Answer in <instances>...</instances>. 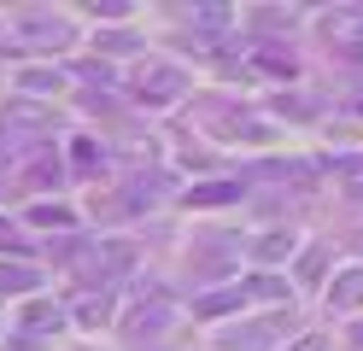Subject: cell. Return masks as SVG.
<instances>
[{
	"instance_id": "obj_10",
	"label": "cell",
	"mask_w": 363,
	"mask_h": 351,
	"mask_svg": "<svg viewBox=\"0 0 363 351\" xmlns=\"http://www.w3.org/2000/svg\"><path fill=\"white\" fill-rule=\"evenodd\" d=\"M240 299H246L240 287H223V293H211V299H199V311H206V316H223V311H235Z\"/></svg>"
},
{
	"instance_id": "obj_5",
	"label": "cell",
	"mask_w": 363,
	"mask_h": 351,
	"mask_svg": "<svg viewBox=\"0 0 363 351\" xmlns=\"http://www.w3.org/2000/svg\"><path fill=\"white\" fill-rule=\"evenodd\" d=\"M41 287V275L30 264H0V293H35Z\"/></svg>"
},
{
	"instance_id": "obj_12",
	"label": "cell",
	"mask_w": 363,
	"mask_h": 351,
	"mask_svg": "<svg viewBox=\"0 0 363 351\" xmlns=\"http://www.w3.org/2000/svg\"><path fill=\"white\" fill-rule=\"evenodd\" d=\"M30 217H35L41 228H65V223H71V211H65V205H35Z\"/></svg>"
},
{
	"instance_id": "obj_2",
	"label": "cell",
	"mask_w": 363,
	"mask_h": 351,
	"mask_svg": "<svg viewBox=\"0 0 363 351\" xmlns=\"http://www.w3.org/2000/svg\"><path fill=\"white\" fill-rule=\"evenodd\" d=\"M18 30H24L30 41H41V47H71V23H65V18H35L30 12Z\"/></svg>"
},
{
	"instance_id": "obj_14",
	"label": "cell",
	"mask_w": 363,
	"mask_h": 351,
	"mask_svg": "<svg viewBox=\"0 0 363 351\" xmlns=\"http://www.w3.org/2000/svg\"><path fill=\"white\" fill-rule=\"evenodd\" d=\"M246 293H252V299H287V293H281V281H269V275H258Z\"/></svg>"
},
{
	"instance_id": "obj_7",
	"label": "cell",
	"mask_w": 363,
	"mask_h": 351,
	"mask_svg": "<svg viewBox=\"0 0 363 351\" xmlns=\"http://www.w3.org/2000/svg\"><path fill=\"white\" fill-rule=\"evenodd\" d=\"M287 252H293V234H281V228H269L264 240L252 246V257H258V264H281Z\"/></svg>"
},
{
	"instance_id": "obj_13",
	"label": "cell",
	"mask_w": 363,
	"mask_h": 351,
	"mask_svg": "<svg viewBox=\"0 0 363 351\" xmlns=\"http://www.w3.org/2000/svg\"><path fill=\"white\" fill-rule=\"evenodd\" d=\"M188 18H194V23H206V30H217V23L229 18V6H194Z\"/></svg>"
},
{
	"instance_id": "obj_17",
	"label": "cell",
	"mask_w": 363,
	"mask_h": 351,
	"mask_svg": "<svg viewBox=\"0 0 363 351\" xmlns=\"http://www.w3.org/2000/svg\"><path fill=\"white\" fill-rule=\"evenodd\" d=\"M357 345H363V328H357Z\"/></svg>"
},
{
	"instance_id": "obj_1",
	"label": "cell",
	"mask_w": 363,
	"mask_h": 351,
	"mask_svg": "<svg viewBox=\"0 0 363 351\" xmlns=\"http://www.w3.org/2000/svg\"><path fill=\"white\" fill-rule=\"evenodd\" d=\"M135 88H141V100H147V106H164V100H176V94L188 88V77H182V70H170V65H147Z\"/></svg>"
},
{
	"instance_id": "obj_6",
	"label": "cell",
	"mask_w": 363,
	"mask_h": 351,
	"mask_svg": "<svg viewBox=\"0 0 363 351\" xmlns=\"http://www.w3.org/2000/svg\"><path fill=\"white\" fill-rule=\"evenodd\" d=\"M59 304H30L24 311V334H59Z\"/></svg>"
},
{
	"instance_id": "obj_8",
	"label": "cell",
	"mask_w": 363,
	"mask_h": 351,
	"mask_svg": "<svg viewBox=\"0 0 363 351\" xmlns=\"http://www.w3.org/2000/svg\"><path fill=\"white\" fill-rule=\"evenodd\" d=\"M164 328H170V304H152L147 316H135L129 334H135V340H147V334H164Z\"/></svg>"
},
{
	"instance_id": "obj_4",
	"label": "cell",
	"mask_w": 363,
	"mask_h": 351,
	"mask_svg": "<svg viewBox=\"0 0 363 351\" xmlns=\"http://www.w3.org/2000/svg\"><path fill=\"white\" fill-rule=\"evenodd\" d=\"M269 328H229V334H223V351H269Z\"/></svg>"
},
{
	"instance_id": "obj_11",
	"label": "cell",
	"mask_w": 363,
	"mask_h": 351,
	"mask_svg": "<svg viewBox=\"0 0 363 351\" xmlns=\"http://www.w3.org/2000/svg\"><path fill=\"white\" fill-rule=\"evenodd\" d=\"M77 316H82V322H88V328H100V322H106V316H111V293H106V287H100V299H82V311H77Z\"/></svg>"
},
{
	"instance_id": "obj_3",
	"label": "cell",
	"mask_w": 363,
	"mask_h": 351,
	"mask_svg": "<svg viewBox=\"0 0 363 351\" xmlns=\"http://www.w3.org/2000/svg\"><path fill=\"white\" fill-rule=\"evenodd\" d=\"M328 304H340V311H363V269H340L334 287H328Z\"/></svg>"
},
{
	"instance_id": "obj_9",
	"label": "cell",
	"mask_w": 363,
	"mask_h": 351,
	"mask_svg": "<svg viewBox=\"0 0 363 351\" xmlns=\"http://www.w3.org/2000/svg\"><path fill=\"white\" fill-rule=\"evenodd\" d=\"M229 199H240L235 182H206V187H194V205H229Z\"/></svg>"
},
{
	"instance_id": "obj_15",
	"label": "cell",
	"mask_w": 363,
	"mask_h": 351,
	"mask_svg": "<svg viewBox=\"0 0 363 351\" xmlns=\"http://www.w3.org/2000/svg\"><path fill=\"white\" fill-rule=\"evenodd\" d=\"M77 164H82V170H94V164H100V152H94V140H77Z\"/></svg>"
},
{
	"instance_id": "obj_16",
	"label": "cell",
	"mask_w": 363,
	"mask_h": 351,
	"mask_svg": "<svg viewBox=\"0 0 363 351\" xmlns=\"http://www.w3.org/2000/svg\"><path fill=\"white\" fill-rule=\"evenodd\" d=\"M293 351H334V340H316V334H311V340H299Z\"/></svg>"
}]
</instances>
